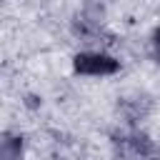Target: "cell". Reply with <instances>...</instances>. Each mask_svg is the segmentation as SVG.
I'll use <instances>...</instances> for the list:
<instances>
[{
    "label": "cell",
    "instance_id": "3957f363",
    "mask_svg": "<svg viewBox=\"0 0 160 160\" xmlns=\"http://www.w3.org/2000/svg\"><path fill=\"white\" fill-rule=\"evenodd\" d=\"M20 150H22V140L12 138V135H5V140H2V160H18Z\"/></svg>",
    "mask_w": 160,
    "mask_h": 160
},
{
    "label": "cell",
    "instance_id": "7a4b0ae2",
    "mask_svg": "<svg viewBox=\"0 0 160 160\" xmlns=\"http://www.w3.org/2000/svg\"><path fill=\"white\" fill-rule=\"evenodd\" d=\"M120 140H122V148H125L128 152H132V155H150V152L155 150V145L150 142V138L142 135V132H135V135L120 138Z\"/></svg>",
    "mask_w": 160,
    "mask_h": 160
},
{
    "label": "cell",
    "instance_id": "6da1fadb",
    "mask_svg": "<svg viewBox=\"0 0 160 160\" xmlns=\"http://www.w3.org/2000/svg\"><path fill=\"white\" fill-rule=\"evenodd\" d=\"M75 70L85 75H112L118 70V60H112L110 55L82 52V55H75Z\"/></svg>",
    "mask_w": 160,
    "mask_h": 160
},
{
    "label": "cell",
    "instance_id": "277c9868",
    "mask_svg": "<svg viewBox=\"0 0 160 160\" xmlns=\"http://www.w3.org/2000/svg\"><path fill=\"white\" fill-rule=\"evenodd\" d=\"M155 42H158V48H160V28H158V32H155Z\"/></svg>",
    "mask_w": 160,
    "mask_h": 160
}]
</instances>
